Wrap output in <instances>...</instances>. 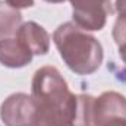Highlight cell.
Listing matches in <instances>:
<instances>
[{"label":"cell","instance_id":"obj_7","mask_svg":"<svg viewBox=\"0 0 126 126\" xmlns=\"http://www.w3.org/2000/svg\"><path fill=\"white\" fill-rule=\"evenodd\" d=\"M15 37L19 38L31 51L34 56H44L50 50V35L40 24L30 21L22 24Z\"/></svg>","mask_w":126,"mask_h":126},{"label":"cell","instance_id":"obj_8","mask_svg":"<svg viewBox=\"0 0 126 126\" xmlns=\"http://www.w3.org/2000/svg\"><path fill=\"white\" fill-rule=\"evenodd\" d=\"M22 25V13L10 7L6 1H0V38H7Z\"/></svg>","mask_w":126,"mask_h":126},{"label":"cell","instance_id":"obj_12","mask_svg":"<svg viewBox=\"0 0 126 126\" xmlns=\"http://www.w3.org/2000/svg\"><path fill=\"white\" fill-rule=\"evenodd\" d=\"M116 12L117 15L126 13V0H116Z\"/></svg>","mask_w":126,"mask_h":126},{"label":"cell","instance_id":"obj_9","mask_svg":"<svg viewBox=\"0 0 126 126\" xmlns=\"http://www.w3.org/2000/svg\"><path fill=\"white\" fill-rule=\"evenodd\" d=\"M94 101L95 97L90 94L78 95V106L73 126H95L94 122Z\"/></svg>","mask_w":126,"mask_h":126},{"label":"cell","instance_id":"obj_6","mask_svg":"<svg viewBox=\"0 0 126 126\" xmlns=\"http://www.w3.org/2000/svg\"><path fill=\"white\" fill-rule=\"evenodd\" d=\"M32 54L30 48L16 37H7L0 40V64L19 69L32 62Z\"/></svg>","mask_w":126,"mask_h":126},{"label":"cell","instance_id":"obj_1","mask_svg":"<svg viewBox=\"0 0 126 126\" xmlns=\"http://www.w3.org/2000/svg\"><path fill=\"white\" fill-rule=\"evenodd\" d=\"M31 95L37 104L38 126H73L78 95L54 66L40 67L32 78Z\"/></svg>","mask_w":126,"mask_h":126},{"label":"cell","instance_id":"obj_11","mask_svg":"<svg viewBox=\"0 0 126 126\" xmlns=\"http://www.w3.org/2000/svg\"><path fill=\"white\" fill-rule=\"evenodd\" d=\"M10 7L13 9H28V7H32L34 6V0H4Z\"/></svg>","mask_w":126,"mask_h":126},{"label":"cell","instance_id":"obj_13","mask_svg":"<svg viewBox=\"0 0 126 126\" xmlns=\"http://www.w3.org/2000/svg\"><path fill=\"white\" fill-rule=\"evenodd\" d=\"M44 1H47V3H63L66 0H44Z\"/></svg>","mask_w":126,"mask_h":126},{"label":"cell","instance_id":"obj_4","mask_svg":"<svg viewBox=\"0 0 126 126\" xmlns=\"http://www.w3.org/2000/svg\"><path fill=\"white\" fill-rule=\"evenodd\" d=\"M0 119L4 126H38L37 104L32 95L10 94L0 106Z\"/></svg>","mask_w":126,"mask_h":126},{"label":"cell","instance_id":"obj_3","mask_svg":"<svg viewBox=\"0 0 126 126\" xmlns=\"http://www.w3.org/2000/svg\"><path fill=\"white\" fill-rule=\"evenodd\" d=\"M72 18L84 31H101L107 16L116 13V0H70Z\"/></svg>","mask_w":126,"mask_h":126},{"label":"cell","instance_id":"obj_10","mask_svg":"<svg viewBox=\"0 0 126 126\" xmlns=\"http://www.w3.org/2000/svg\"><path fill=\"white\" fill-rule=\"evenodd\" d=\"M111 35H113V40H114L117 48H119V56L126 63V13L117 15Z\"/></svg>","mask_w":126,"mask_h":126},{"label":"cell","instance_id":"obj_5","mask_svg":"<svg viewBox=\"0 0 126 126\" xmlns=\"http://www.w3.org/2000/svg\"><path fill=\"white\" fill-rule=\"evenodd\" d=\"M95 126H126V97L106 91L94 101Z\"/></svg>","mask_w":126,"mask_h":126},{"label":"cell","instance_id":"obj_2","mask_svg":"<svg viewBox=\"0 0 126 126\" xmlns=\"http://www.w3.org/2000/svg\"><path fill=\"white\" fill-rule=\"evenodd\" d=\"M53 43L64 64L76 75H93L103 63L101 43L73 22L59 25L53 32Z\"/></svg>","mask_w":126,"mask_h":126}]
</instances>
